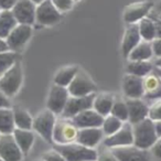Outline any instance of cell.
<instances>
[{"label":"cell","mask_w":161,"mask_h":161,"mask_svg":"<svg viewBox=\"0 0 161 161\" xmlns=\"http://www.w3.org/2000/svg\"><path fill=\"white\" fill-rule=\"evenodd\" d=\"M104 132L102 128H82L78 129L76 141L87 148L94 149L103 139Z\"/></svg>","instance_id":"21"},{"label":"cell","mask_w":161,"mask_h":161,"mask_svg":"<svg viewBox=\"0 0 161 161\" xmlns=\"http://www.w3.org/2000/svg\"><path fill=\"white\" fill-rule=\"evenodd\" d=\"M62 14L55 8L51 0H44L42 3L36 6V22L41 25H53L60 22Z\"/></svg>","instance_id":"7"},{"label":"cell","mask_w":161,"mask_h":161,"mask_svg":"<svg viewBox=\"0 0 161 161\" xmlns=\"http://www.w3.org/2000/svg\"><path fill=\"white\" fill-rule=\"evenodd\" d=\"M95 95L96 94H91L87 95V96H80V97L69 96V101L66 103V106H65L61 116L63 118L72 119L74 116H76L80 113L93 108Z\"/></svg>","instance_id":"9"},{"label":"cell","mask_w":161,"mask_h":161,"mask_svg":"<svg viewBox=\"0 0 161 161\" xmlns=\"http://www.w3.org/2000/svg\"><path fill=\"white\" fill-rule=\"evenodd\" d=\"M18 61V53L14 51L0 52V76L12 67Z\"/></svg>","instance_id":"32"},{"label":"cell","mask_w":161,"mask_h":161,"mask_svg":"<svg viewBox=\"0 0 161 161\" xmlns=\"http://www.w3.org/2000/svg\"><path fill=\"white\" fill-rule=\"evenodd\" d=\"M56 115L50 109H44L40 112L33 118V128L47 142L53 143V130L56 124Z\"/></svg>","instance_id":"4"},{"label":"cell","mask_w":161,"mask_h":161,"mask_svg":"<svg viewBox=\"0 0 161 161\" xmlns=\"http://www.w3.org/2000/svg\"><path fill=\"white\" fill-rule=\"evenodd\" d=\"M36 5L31 0H18L11 11L18 23L32 25L36 23Z\"/></svg>","instance_id":"15"},{"label":"cell","mask_w":161,"mask_h":161,"mask_svg":"<svg viewBox=\"0 0 161 161\" xmlns=\"http://www.w3.org/2000/svg\"><path fill=\"white\" fill-rule=\"evenodd\" d=\"M139 32L142 40L152 42L156 39V25L152 18L146 17L138 22Z\"/></svg>","instance_id":"30"},{"label":"cell","mask_w":161,"mask_h":161,"mask_svg":"<svg viewBox=\"0 0 161 161\" xmlns=\"http://www.w3.org/2000/svg\"><path fill=\"white\" fill-rule=\"evenodd\" d=\"M150 152H151V154L153 157L161 159V137H159L156 142H154V145L150 148Z\"/></svg>","instance_id":"38"},{"label":"cell","mask_w":161,"mask_h":161,"mask_svg":"<svg viewBox=\"0 0 161 161\" xmlns=\"http://www.w3.org/2000/svg\"><path fill=\"white\" fill-rule=\"evenodd\" d=\"M96 161H119V160L116 158V156L113 153L112 150L109 149V150H106V151H103V152H101V153H98Z\"/></svg>","instance_id":"37"},{"label":"cell","mask_w":161,"mask_h":161,"mask_svg":"<svg viewBox=\"0 0 161 161\" xmlns=\"http://www.w3.org/2000/svg\"><path fill=\"white\" fill-rule=\"evenodd\" d=\"M18 0H0V9L1 10H12Z\"/></svg>","instance_id":"39"},{"label":"cell","mask_w":161,"mask_h":161,"mask_svg":"<svg viewBox=\"0 0 161 161\" xmlns=\"http://www.w3.org/2000/svg\"><path fill=\"white\" fill-rule=\"evenodd\" d=\"M123 92L126 98H142L145 95L143 78L127 73L123 78Z\"/></svg>","instance_id":"16"},{"label":"cell","mask_w":161,"mask_h":161,"mask_svg":"<svg viewBox=\"0 0 161 161\" xmlns=\"http://www.w3.org/2000/svg\"><path fill=\"white\" fill-rule=\"evenodd\" d=\"M104 118L105 117L99 115L95 109L91 108V109L84 110V112L77 114L71 120L78 129H82V128H101L103 125Z\"/></svg>","instance_id":"17"},{"label":"cell","mask_w":161,"mask_h":161,"mask_svg":"<svg viewBox=\"0 0 161 161\" xmlns=\"http://www.w3.org/2000/svg\"><path fill=\"white\" fill-rule=\"evenodd\" d=\"M16 129L14 109L1 108L0 109V135L12 134Z\"/></svg>","instance_id":"28"},{"label":"cell","mask_w":161,"mask_h":161,"mask_svg":"<svg viewBox=\"0 0 161 161\" xmlns=\"http://www.w3.org/2000/svg\"><path fill=\"white\" fill-rule=\"evenodd\" d=\"M134 145V131L130 123H124L123 127L112 136H107L104 139V146L108 149L119 147H127Z\"/></svg>","instance_id":"8"},{"label":"cell","mask_w":161,"mask_h":161,"mask_svg":"<svg viewBox=\"0 0 161 161\" xmlns=\"http://www.w3.org/2000/svg\"><path fill=\"white\" fill-rule=\"evenodd\" d=\"M78 128L69 119L63 118L56 120L53 130V143L54 145H67L76 141Z\"/></svg>","instance_id":"5"},{"label":"cell","mask_w":161,"mask_h":161,"mask_svg":"<svg viewBox=\"0 0 161 161\" xmlns=\"http://www.w3.org/2000/svg\"><path fill=\"white\" fill-rule=\"evenodd\" d=\"M154 69V65L150 61H128V64L126 66V71L128 74L145 77L148 74H150Z\"/></svg>","instance_id":"26"},{"label":"cell","mask_w":161,"mask_h":161,"mask_svg":"<svg viewBox=\"0 0 161 161\" xmlns=\"http://www.w3.org/2000/svg\"><path fill=\"white\" fill-rule=\"evenodd\" d=\"M154 9H156V11L158 12V14H161V0L159 1L158 3L156 5V7H154Z\"/></svg>","instance_id":"46"},{"label":"cell","mask_w":161,"mask_h":161,"mask_svg":"<svg viewBox=\"0 0 161 161\" xmlns=\"http://www.w3.org/2000/svg\"><path fill=\"white\" fill-rule=\"evenodd\" d=\"M158 18H159V19H160V20H161V14H159V16H158Z\"/></svg>","instance_id":"49"},{"label":"cell","mask_w":161,"mask_h":161,"mask_svg":"<svg viewBox=\"0 0 161 161\" xmlns=\"http://www.w3.org/2000/svg\"><path fill=\"white\" fill-rule=\"evenodd\" d=\"M142 39L140 36L138 23L128 25V27L125 30V33H124L123 42H121V53H123L124 58H127L130 52L137 47V44Z\"/></svg>","instance_id":"19"},{"label":"cell","mask_w":161,"mask_h":161,"mask_svg":"<svg viewBox=\"0 0 161 161\" xmlns=\"http://www.w3.org/2000/svg\"><path fill=\"white\" fill-rule=\"evenodd\" d=\"M126 103L128 107V115H129L128 123H130L131 125L140 123L141 120L149 117V106L145 101H142V98H127Z\"/></svg>","instance_id":"18"},{"label":"cell","mask_w":161,"mask_h":161,"mask_svg":"<svg viewBox=\"0 0 161 161\" xmlns=\"http://www.w3.org/2000/svg\"><path fill=\"white\" fill-rule=\"evenodd\" d=\"M156 25V39H161V20L159 18H153Z\"/></svg>","instance_id":"42"},{"label":"cell","mask_w":161,"mask_h":161,"mask_svg":"<svg viewBox=\"0 0 161 161\" xmlns=\"http://www.w3.org/2000/svg\"><path fill=\"white\" fill-rule=\"evenodd\" d=\"M69 95L75 97L87 96L91 94H95L97 91V87L93 80L83 71H78L72 83L67 87Z\"/></svg>","instance_id":"6"},{"label":"cell","mask_w":161,"mask_h":161,"mask_svg":"<svg viewBox=\"0 0 161 161\" xmlns=\"http://www.w3.org/2000/svg\"><path fill=\"white\" fill-rule=\"evenodd\" d=\"M152 50H153V55L156 58L161 56V39H154L152 41Z\"/></svg>","instance_id":"40"},{"label":"cell","mask_w":161,"mask_h":161,"mask_svg":"<svg viewBox=\"0 0 161 161\" xmlns=\"http://www.w3.org/2000/svg\"><path fill=\"white\" fill-rule=\"evenodd\" d=\"M6 51H10L7 41H6L5 39L0 38V52H6Z\"/></svg>","instance_id":"43"},{"label":"cell","mask_w":161,"mask_h":161,"mask_svg":"<svg viewBox=\"0 0 161 161\" xmlns=\"http://www.w3.org/2000/svg\"><path fill=\"white\" fill-rule=\"evenodd\" d=\"M18 25L11 10H3L0 14V38L6 40Z\"/></svg>","instance_id":"25"},{"label":"cell","mask_w":161,"mask_h":161,"mask_svg":"<svg viewBox=\"0 0 161 161\" xmlns=\"http://www.w3.org/2000/svg\"><path fill=\"white\" fill-rule=\"evenodd\" d=\"M14 140L17 141L18 146L20 147L21 151L23 154H27L32 148L34 142V134L32 130H25V129H19L16 128L14 131L12 132Z\"/></svg>","instance_id":"24"},{"label":"cell","mask_w":161,"mask_h":161,"mask_svg":"<svg viewBox=\"0 0 161 161\" xmlns=\"http://www.w3.org/2000/svg\"><path fill=\"white\" fill-rule=\"evenodd\" d=\"M53 148L58 150L66 161H96L98 156L95 149L85 147L77 141L67 145H54Z\"/></svg>","instance_id":"2"},{"label":"cell","mask_w":161,"mask_h":161,"mask_svg":"<svg viewBox=\"0 0 161 161\" xmlns=\"http://www.w3.org/2000/svg\"><path fill=\"white\" fill-rule=\"evenodd\" d=\"M69 96L71 95H69L66 87H63V86H58L56 84H54L51 87V90H50L49 96H47V109H50L55 115H62Z\"/></svg>","instance_id":"10"},{"label":"cell","mask_w":161,"mask_h":161,"mask_svg":"<svg viewBox=\"0 0 161 161\" xmlns=\"http://www.w3.org/2000/svg\"><path fill=\"white\" fill-rule=\"evenodd\" d=\"M124 123L120 119L116 118L113 115H108L104 118L103 125H102V130H103L104 135L106 137L107 136H112L115 132H117L121 127H123Z\"/></svg>","instance_id":"31"},{"label":"cell","mask_w":161,"mask_h":161,"mask_svg":"<svg viewBox=\"0 0 161 161\" xmlns=\"http://www.w3.org/2000/svg\"><path fill=\"white\" fill-rule=\"evenodd\" d=\"M110 115L115 116L116 118L120 119L123 123H127L128 118H129V115H128V107H127L126 101H123V99H115Z\"/></svg>","instance_id":"33"},{"label":"cell","mask_w":161,"mask_h":161,"mask_svg":"<svg viewBox=\"0 0 161 161\" xmlns=\"http://www.w3.org/2000/svg\"><path fill=\"white\" fill-rule=\"evenodd\" d=\"M143 90L146 99L156 101L161 98V78L154 71L143 77Z\"/></svg>","instance_id":"20"},{"label":"cell","mask_w":161,"mask_h":161,"mask_svg":"<svg viewBox=\"0 0 161 161\" xmlns=\"http://www.w3.org/2000/svg\"><path fill=\"white\" fill-rule=\"evenodd\" d=\"M51 1L55 6L56 9L62 14V12H66L73 8L75 0H51Z\"/></svg>","instance_id":"35"},{"label":"cell","mask_w":161,"mask_h":161,"mask_svg":"<svg viewBox=\"0 0 161 161\" xmlns=\"http://www.w3.org/2000/svg\"><path fill=\"white\" fill-rule=\"evenodd\" d=\"M32 25H20L19 23L16 28L11 31V33L6 39L10 51L17 52L20 51L23 47L28 43L32 36Z\"/></svg>","instance_id":"12"},{"label":"cell","mask_w":161,"mask_h":161,"mask_svg":"<svg viewBox=\"0 0 161 161\" xmlns=\"http://www.w3.org/2000/svg\"><path fill=\"white\" fill-rule=\"evenodd\" d=\"M21 84H22V67L21 63L17 61L14 66L10 67L6 73L0 76V91L10 98L19 92Z\"/></svg>","instance_id":"3"},{"label":"cell","mask_w":161,"mask_h":161,"mask_svg":"<svg viewBox=\"0 0 161 161\" xmlns=\"http://www.w3.org/2000/svg\"><path fill=\"white\" fill-rule=\"evenodd\" d=\"M0 157L3 159V161L22 160L23 152L14 140L12 134L0 135Z\"/></svg>","instance_id":"14"},{"label":"cell","mask_w":161,"mask_h":161,"mask_svg":"<svg viewBox=\"0 0 161 161\" xmlns=\"http://www.w3.org/2000/svg\"><path fill=\"white\" fill-rule=\"evenodd\" d=\"M154 126H156V131L158 137H161V120L154 121Z\"/></svg>","instance_id":"44"},{"label":"cell","mask_w":161,"mask_h":161,"mask_svg":"<svg viewBox=\"0 0 161 161\" xmlns=\"http://www.w3.org/2000/svg\"><path fill=\"white\" fill-rule=\"evenodd\" d=\"M1 11H3V10H1V9H0V14H1Z\"/></svg>","instance_id":"51"},{"label":"cell","mask_w":161,"mask_h":161,"mask_svg":"<svg viewBox=\"0 0 161 161\" xmlns=\"http://www.w3.org/2000/svg\"><path fill=\"white\" fill-rule=\"evenodd\" d=\"M78 71H80V69L77 66H74V65L63 67L54 76V84L67 88L76 76V74L78 73Z\"/></svg>","instance_id":"27"},{"label":"cell","mask_w":161,"mask_h":161,"mask_svg":"<svg viewBox=\"0 0 161 161\" xmlns=\"http://www.w3.org/2000/svg\"><path fill=\"white\" fill-rule=\"evenodd\" d=\"M153 65L156 67L161 69V56H160V58H156V60H154V62H153Z\"/></svg>","instance_id":"45"},{"label":"cell","mask_w":161,"mask_h":161,"mask_svg":"<svg viewBox=\"0 0 161 161\" xmlns=\"http://www.w3.org/2000/svg\"><path fill=\"white\" fill-rule=\"evenodd\" d=\"M119 161H152L150 150L140 149L135 145L110 149Z\"/></svg>","instance_id":"13"},{"label":"cell","mask_w":161,"mask_h":161,"mask_svg":"<svg viewBox=\"0 0 161 161\" xmlns=\"http://www.w3.org/2000/svg\"><path fill=\"white\" fill-rule=\"evenodd\" d=\"M39 161H44V160H43V159H42V160H39Z\"/></svg>","instance_id":"52"},{"label":"cell","mask_w":161,"mask_h":161,"mask_svg":"<svg viewBox=\"0 0 161 161\" xmlns=\"http://www.w3.org/2000/svg\"><path fill=\"white\" fill-rule=\"evenodd\" d=\"M11 104H10V99L5 93L0 91V109L1 108H10Z\"/></svg>","instance_id":"41"},{"label":"cell","mask_w":161,"mask_h":161,"mask_svg":"<svg viewBox=\"0 0 161 161\" xmlns=\"http://www.w3.org/2000/svg\"><path fill=\"white\" fill-rule=\"evenodd\" d=\"M14 117L16 128L32 130V128H33V118L25 109H23L21 107L14 108Z\"/></svg>","instance_id":"29"},{"label":"cell","mask_w":161,"mask_h":161,"mask_svg":"<svg viewBox=\"0 0 161 161\" xmlns=\"http://www.w3.org/2000/svg\"><path fill=\"white\" fill-rule=\"evenodd\" d=\"M149 118L153 121L161 120V98L153 101L149 106Z\"/></svg>","instance_id":"34"},{"label":"cell","mask_w":161,"mask_h":161,"mask_svg":"<svg viewBox=\"0 0 161 161\" xmlns=\"http://www.w3.org/2000/svg\"><path fill=\"white\" fill-rule=\"evenodd\" d=\"M31 1H32V3H34L36 6H38V5H40V3H42L43 1H44V0H31Z\"/></svg>","instance_id":"48"},{"label":"cell","mask_w":161,"mask_h":161,"mask_svg":"<svg viewBox=\"0 0 161 161\" xmlns=\"http://www.w3.org/2000/svg\"><path fill=\"white\" fill-rule=\"evenodd\" d=\"M153 55L152 43L141 40L128 55V61H150Z\"/></svg>","instance_id":"23"},{"label":"cell","mask_w":161,"mask_h":161,"mask_svg":"<svg viewBox=\"0 0 161 161\" xmlns=\"http://www.w3.org/2000/svg\"><path fill=\"white\" fill-rule=\"evenodd\" d=\"M153 71L156 72V73H157V74H158V75H159V77L161 78V69H159V67H156V66H154Z\"/></svg>","instance_id":"47"},{"label":"cell","mask_w":161,"mask_h":161,"mask_svg":"<svg viewBox=\"0 0 161 161\" xmlns=\"http://www.w3.org/2000/svg\"><path fill=\"white\" fill-rule=\"evenodd\" d=\"M42 159L44 161H66V159H65L58 150L54 149V148L45 152V153L43 154Z\"/></svg>","instance_id":"36"},{"label":"cell","mask_w":161,"mask_h":161,"mask_svg":"<svg viewBox=\"0 0 161 161\" xmlns=\"http://www.w3.org/2000/svg\"><path fill=\"white\" fill-rule=\"evenodd\" d=\"M0 161H3V158H1V157H0Z\"/></svg>","instance_id":"50"},{"label":"cell","mask_w":161,"mask_h":161,"mask_svg":"<svg viewBox=\"0 0 161 161\" xmlns=\"http://www.w3.org/2000/svg\"><path fill=\"white\" fill-rule=\"evenodd\" d=\"M115 98L109 93H101L95 95L94 103H93V109H95L99 115L106 117L110 115L113 105H114Z\"/></svg>","instance_id":"22"},{"label":"cell","mask_w":161,"mask_h":161,"mask_svg":"<svg viewBox=\"0 0 161 161\" xmlns=\"http://www.w3.org/2000/svg\"><path fill=\"white\" fill-rule=\"evenodd\" d=\"M134 131V145L140 149L150 150V148L154 145L157 139L159 138L156 131L154 121L148 118L141 120L132 125Z\"/></svg>","instance_id":"1"},{"label":"cell","mask_w":161,"mask_h":161,"mask_svg":"<svg viewBox=\"0 0 161 161\" xmlns=\"http://www.w3.org/2000/svg\"><path fill=\"white\" fill-rule=\"evenodd\" d=\"M153 7H154L153 3L149 1V0L130 3L124 10V14H123L124 21L126 23H128V25L138 23L141 19L146 18L148 16L150 10Z\"/></svg>","instance_id":"11"}]
</instances>
